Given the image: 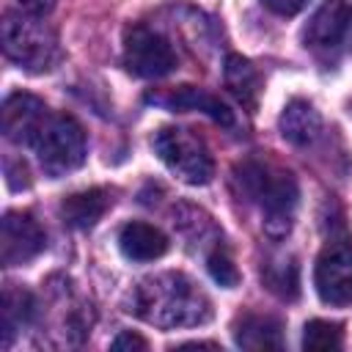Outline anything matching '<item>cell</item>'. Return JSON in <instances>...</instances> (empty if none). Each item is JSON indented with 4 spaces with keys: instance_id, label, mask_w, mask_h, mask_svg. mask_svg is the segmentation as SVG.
<instances>
[{
    "instance_id": "1",
    "label": "cell",
    "mask_w": 352,
    "mask_h": 352,
    "mask_svg": "<svg viewBox=\"0 0 352 352\" xmlns=\"http://www.w3.org/2000/svg\"><path fill=\"white\" fill-rule=\"evenodd\" d=\"M126 311L154 327L176 330L206 324L212 319V300L184 272H157L132 286Z\"/></svg>"
},
{
    "instance_id": "2",
    "label": "cell",
    "mask_w": 352,
    "mask_h": 352,
    "mask_svg": "<svg viewBox=\"0 0 352 352\" xmlns=\"http://www.w3.org/2000/svg\"><path fill=\"white\" fill-rule=\"evenodd\" d=\"M234 182L248 201H256L261 206V217H264L261 223H264L267 236L283 239L292 231L297 198H300L294 176L283 170H270L267 165L248 160L236 165Z\"/></svg>"
},
{
    "instance_id": "3",
    "label": "cell",
    "mask_w": 352,
    "mask_h": 352,
    "mask_svg": "<svg viewBox=\"0 0 352 352\" xmlns=\"http://www.w3.org/2000/svg\"><path fill=\"white\" fill-rule=\"evenodd\" d=\"M0 36H3L6 58L30 74H44L55 69L60 60L58 33L36 14L8 11L3 16Z\"/></svg>"
},
{
    "instance_id": "4",
    "label": "cell",
    "mask_w": 352,
    "mask_h": 352,
    "mask_svg": "<svg viewBox=\"0 0 352 352\" xmlns=\"http://www.w3.org/2000/svg\"><path fill=\"white\" fill-rule=\"evenodd\" d=\"M154 154L162 160V165L184 184L201 187L209 184L214 176V160L206 148V143L182 126H162L151 138Z\"/></svg>"
},
{
    "instance_id": "5",
    "label": "cell",
    "mask_w": 352,
    "mask_h": 352,
    "mask_svg": "<svg viewBox=\"0 0 352 352\" xmlns=\"http://www.w3.org/2000/svg\"><path fill=\"white\" fill-rule=\"evenodd\" d=\"M33 151H36L41 170L50 179L66 176L85 162V154H88L85 132L66 113L50 116V121L44 124V129L38 132V138L33 143Z\"/></svg>"
},
{
    "instance_id": "6",
    "label": "cell",
    "mask_w": 352,
    "mask_h": 352,
    "mask_svg": "<svg viewBox=\"0 0 352 352\" xmlns=\"http://www.w3.org/2000/svg\"><path fill=\"white\" fill-rule=\"evenodd\" d=\"M124 66L135 77L157 80L176 69V52L157 30L146 25H132L124 33Z\"/></svg>"
},
{
    "instance_id": "7",
    "label": "cell",
    "mask_w": 352,
    "mask_h": 352,
    "mask_svg": "<svg viewBox=\"0 0 352 352\" xmlns=\"http://www.w3.org/2000/svg\"><path fill=\"white\" fill-rule=\"evenodd\" d=\"M314 286L322 302L346 305L352 302V239H330L316 258Z\"/></svg>"
},
{
    "instance_id": "8",
    "label": "cell",
    "mask_w": 352,
    "mask_h": 352,
    "mask_svg": "<svg viewBox=\"0 0 352 352\" xmlns=\"http://www.w3.org/2000/svg\"><path fill=\"white\" fill-rule=\"evenodd\" d=\"M352 33V3L324 0L302 30V41L319 58H333L344 50Z\"/></svg>"
},
{
    "instance_id": "9",
    "label": "cell",
    "mask_w": 352,
    "mask_h": 352,
    "mask_svg": "<svg viewBox=\"0 0 352 352\" xmlns=\"http://www.w3.org/2000/svg\"><path fill=\"white\" fill-rule=\"evenodd\" d=\"M47 248L44 228L28 212H6L0 226V256L6 267H19Z\"/></svg>"
},
{
    "instance_id": "10",
    "label": "cell",
    "mask_w": 352,
    "mask_h": 352,
    "mask_svg": "<svg viewBox=\"0 0 352 352\" xmlns=\"http://www.w3.org/2000/svg\"><path fill=\"white\" fill-rule=\"evenodd\" d=\"M50 116L52 113L38 96L25 91L8 94L3 102V135L16 146H33Z\"/></svg>"
},
{
    "instance_id": "11",
    "label": "cell",
    "mask_w": 352,
    "mask_h": 352,
    "mask_svg": "<svg viewBox=\"0 0 352 352\" xmlns=\"http://www.w3.org/2000/svg\"><path fill=\"white\" fill-rule=\"evenodd\" d=\"M146 99L160 104V107H168V110H198V113L209 116L212 121H217L220 126H228V129L236 124L234 113L217 96L206 94L204 88H195V85H179V88H170L165 94H148Z\"/></svg>"
},
{
    "instance_id": "12",
    "label": "cell",
    "mask_w": 352,
    "mask_h": 352,
    "mask_svg": "<svg viewBox=\"0 0 352 352\" xmlns=\"http://www.w3.org/2000/svg\"><path fill=\"white\" fill-rule=\"evenodd\" d=\"M278 129H280L286 143H292L297 148H305V146H314L319 140V135H322V116L316 113V107L311 102L292 99L280 110Z\"/></svg>"
},
{
    "instance_id": "13",
    "label": "cell",
    "mask_w": 352,
    "mask_h": 352,
    "mask_svg": "<svg viewBox=\"0 0 352 352\" xmlns=\"http://www.w3.org/2000/svg\"><path fill=\"white\" fill-rule=\"evenodd\" d=\"M110 204H113V198L102 187L80 190V192H72L69 198H63L60 217H63L66 226L85 231V228H91V226H96L102 220V214L110 209Z\"/></svg>"
},
{
    "instance_id": "14",
    "label": "cell",
    "mask_w": 352,
    "mask_h": 352,
    "mask_svg": "<svg viewBox=\"0 0 352 352\" xmlns=\"http://www.w3.org/2000/svg\"><path fill=\"white\" fill-rule=\"evenodd\" d=\"M118 248L129 261H154L168 253V236L148 223H126L118 234Z\"/></svg>"
},
{
    "instance_id": "15",
    "label": "cell",
    "mask_w": 352,
    "mask_h": 352,
    "mask_svg": "<svg viewBox=\"0 0 352 352\" xmlns=\"http://www.w3.org/2000/svg\"><path fill=\"white\" fill-rule=\"evenodd\" d=\"M234 338L236 346L253 349V352H267V349H280L283 346V330L280 322L272 316L261 314H248L234 324Z\"/></svg>"
},
{
    "instance_id": "16",
    "label": "cell",
    "mask_w": 352,
    "mask_h": 352,
    "mask_svg": "<svg viewBox=\"0 0 352 352\" xmlns=\"http://www.w3.org/2000/svg\"><path fill=\"white\" fill-rule=\"evenodd\" d=\"M223 80H226V88L234 94V99L245 110H256L258 94H261V77H258L256 66L248 58L228 55L226 58V66H223Z\"/></svg>"
},
{
    "instance_id": "17",
    "label": "cell",
    "mask_w": 352,
    "mask_h": 352,
    "mask_svg": "<svg viewBox=\"0 0 352 352\" xmlns=\"http://www.w3.org/2000/svg\"><path fill=\"white\" fill-rule=\"evenodd\" d=\"M36 297L25 289L6 286L3 292V346H11L16 330L28 327L36 319Z\"/></svg>"
},
{
    "instance_id": "18",
    "label": "cell",
    "mask_w": 352,
    "mask_h": 352,
    "mask_svg": "<svg viewBox=\"0 0 352 352\" xmlns=\"http://www.w3.org/2000/svg\"><path fill=\"white\" fill-rule=\"evenodd\" d=\"M264 286L280 300H297L300 294V267L292 256H275L261 267Z\"/></svg>"
},
{
    "instance_id": "19",
    "label": "cell",
    "mask_w": 352,
    "mask_h": 352,
    "mask_svg": "<svg viewBox=\"0 0 352 352\" xmlns=\"http://www.w3.org/2000/svg\"><path fill=\"white\" fill-rule=\"evenodd\" d=\"M302 346L314 352H336L344 346V330L330 319H311L302 330Z\"/></svg>"
},
{
    "instance_id": "20",
    "label": "cell",
    "mask_w": 352,
    "mask_h": 352,
    "mask_svg": "<svg viewBox=\"0 0 352 352\" xmlns=\"http://www.w3.org/2000/svg\"><path fill=\"white\" fill-rule=\"evenodd\" d=\"M206 270H209L212 280L220 283L223 289H234V286L239 283V270H236L234 258H231L220 245L209 250V256H206Z\"/></svg>"
},
{
    "instance_id": "21",
    "label": "cell",
    "mask_w": 352,
    "mask_h": 352,
    "mask_svg": "<svg viewBox=\"0 0 352 352\" xmlns=\"http://www.w3.org/2000/svg\"><path fill=\"white\" fill-rule=\"evenodd\" d=\"M113 349L116 352H124V349H148V341L143 338V336H138V333H132V330H124V333H118L116 338H113Z\"/></svg>"
},
{
    "instance_id": "22",
    "label": "cell",
    "mask_w": 352,
    "mask_h": 352,
    "mask_svg": "<svg viewBox=\"0 0 352 352\" xmlns=\"http://www.w3.org/2000/svg\"><path fill=\"white\" fill-rule=\"evenodd\" d=\"M311 0H264V6L272 11V14H280V16H294L300 14Z\"/></svg>"
},
{
    "instance_id": "23",
    "label": "cell",
    "mask_w": 352,
    "mask_h": 352,
    "mask_svg": "<svg viewBox=\"0 0 352 352\" xmlns=\"http://www.w3.org/2000/svg\"><path fill=\"white\" fill-rule=\"evenodd\" d=\"M19 6H22V11H28V14H36V16H44V14H50L52 8H55V3L58 0H16Z\"/></svg>"
},
{
    "instance_id": "24",
    "label": "cell",
    "mask_w": 352,
    "mask_h": 352,
    "mask_svg": "<svg viewBox=\"0 0 352 352\" xmlns=\"http://www.w3.org/2000/svg\"><path fill=\"white\" fill-rule=\"evenodd\" d=\"M176 349H220V344H214V341H187V344H179Z\"/></svg>"
}]
</instances>
